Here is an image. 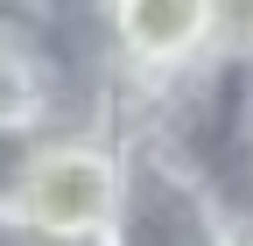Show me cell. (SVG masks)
<instances>
[{"label": "cell", "mask_w": 253, "mask_h": 246, "mask_svg": "<svg viewBox=\"0 0 253 246\" xmlns=\"http://www.w3.org/2000/svg\"><path fill=\"white\" fill-rule=\"evenodd\" d=\"M239 211L246 204L225 190V176L183 141L148 120L120 127V204L99 246H232Z\"/></svg>", "instance_id": "obj_1"}, {"label": "cell", "mask_w": 253, "mask_h": 246, "mask_svg": "<svg viewBox=\"0 0 253 246\" xmlns=\"http://www.w3.org/2000/svg\"><path fill=\"white\" fill-rule=\"evenodd\" d=\"M232 246H253V204L239 211V225H232Z\"/></svg>", "instance_id": "obj_7"}, {"label": "cell", "mask_w": 253, "mask_h": 246, "mask_svg": "<svg viewBox=\"0 0 253 246\" xmlns=\"http://www.w3.org/2000/svg\"><path fill=\"white\" fill-rule=\"evenodd\" d=\"M239 49H246V56H253V14H246V28H239Z\"/></svg>", "instance_id": "obj_8"}, {"label": "cell", "mask_w": 253, "mask_h": 246, "mask_svg": "<svg viewBox=\"0 0 253 246\" xmlns=\"http://www.w3.org/2000/svg\"><path fill=\"white\" fill-rule=\"evenodd\" d=\"M225 190L239 204H253V64H246V91H239V127H232V162H225Z\"/></svg>", "instance_id": "obj_4"}, {"label": "cell", "mask_w": 253, "mask_h": 246, "mask_svg": "<svg viewBox=\"0 0 253 246\" xmlns=\"http://www.w3.org/2000/svg\"><path fill=\"white\" fill-rule=\"evenodd\" d=\"M28 7H42V14H99L106 0H28Z\"/></svg>", "instance_id": "obj_5"}, {"label": "cell", "mask_w": 253, "mask_h": 246, "mask_svg": "<svg viewBox=\"0 0 253 246\" xmlns=\"http://www.w3.org/2000/svg\"><path fill=\"white\" fill-rule=\"evenodd\" d=\"M0 246H36V239H28V232H21V218H14V211H7V204H0Z\"/></svg>", "instance_id": "obj_6"}, {"label": "cell", "mask_w": 253, "mask_h": 246, "mask_svg": "<svg viewBox=\"0 0 253 246\" xmlns=\"http://www.w3.org/2000/svg\"><path fill=\"white\" fill-rule=\"evenodd\" d=\"M120 204V134L113 127H63L42 134L7 211L36 246H99Z\"/></svg>", "instance_id": "obj_2"}, {"label": "cell", "mask_w": 253, "mask_h": 246, "mask_svg": "<svg viewBox=\"0 0 253 246\" xmlns=\"http://www.w3.org/2000/svg\"><path fill=\"white\" fill-rule=\"evenodd\" d=\"M99 21L120 64V91L169 78L225 42V0H106Z\"/></svg>", "instance_id": "obj_3"}]
</instances>
